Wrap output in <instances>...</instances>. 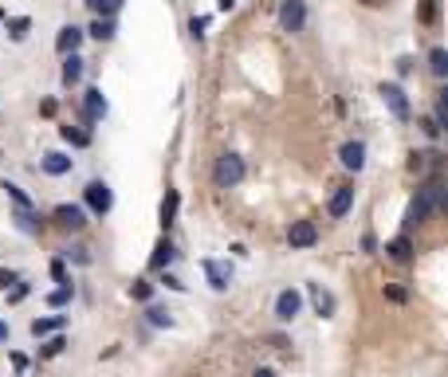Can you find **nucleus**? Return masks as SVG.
Instances as JSON below:
<instances>
[{"instance_id": "obj_1", "label": "nucleus", "mask_w": 448, "mask_h": 377, "mask_svg": "<svg viewBox=\"0 0 448 377\" xmlns=\"http://www.w3.org/2000/svg\"><path fill=\"white\" fill-rule=\"evenodd\" d=\"M440 205H444V181H428V185L421 188L417 197H413V205H409V212H405V228L421 224V220H425L428 212H437Z\"/></svg>"}, {"instance_id": "obj_2", "label": "nucleus", "mask_w": 448, "mask_h": 377, "mask_svg": "<svg viewBox=\"0 0 448 377\" xmlns=\"http://www.w3.org/2000/svg\"><path fill=\"white\" fill-rule=\"evenodd\" d=\"M244 158L240 153H220L217 158V169H212V181H217L220 188H236L240 181H244Z\"/></svg>"}, {"instance_id": "obj_3", "label": "nucleus", "mask_w": 448, "mask_h": 377, "mask_svg": "<svg viewBox=\"0 0 448 377\" xmlns=\"http://www.w3.org/2000/svg\"><path fill=\"white\" fill-rule=\"evenodd\" d=\"M83 200H87V209L95 212V217H107V212L114 209V193H110L107 181H90V185L83 188Z\"/></svg>"}, {"instance_id": "obj_4", "label": "nucleus", "mask_w": 448, "mask_h": 377, "mask_svg": "<svg viewBox=\"0 0 448 377\" xmlns=\"http://www.w3.org/2000/svg\"><path fill=\"white\" fill-rule=\"evenodd\" d=\"M279 28L283 32L307 28V4H303V0H279Z\"/></svg>"}, {"instance_id": "obj_5", "label": "nucleus", "mask_w": 448, "mask_h": 377, "mask_svg": "<svg viewBox=\"0 0 448 377\" xmlns=\"http://www.w3.org/2000/svg\"><path fill=\"white\" fill-rule=\"evenodd\" d=\"M381 102L389 107V114L398 122H405L409 114H413V107H409V99H405V90L398 87V83H381Z\"/></svg>"}, {"instance_id": "obj_6", "label": "nucleus", "mask_w": 448, "mask_h": 377, "mask_svg": "<svg viewBox=\"0 0 448 377\" xmlns=\"http://www.w3.org/2000/svg\"><path fill=\"white\" fill-rule=\"evenodd\" d=\"M201 268H205V279H209L212 291H229L232 287V263L229 259H205Z\"/></svg>"}, {"instance_id": "obj_7", "label": "nucleus", "mask_w": 448, "mask_h": 377, "mask_svg": "<svg viewBox=\"0 0 448 377\" xmlns=\"http://www.w3.org/2000/svg\"><path fill=\"white\" fill-rule=\"evenodd\" d=\"M287 244L291 248H315L319 244V228H315V220H295L287 228Z\"/></svg>"}, {"instance_id": "obj_8", "label": "nucleus", "mask_w": 448, "mask_h": 377, "mask_svg": "<svg viewBox=\"0 0 448 377\" xmlns=\"http://www.w3.org/2000/svg\"><path fill=\"white\" fill-rule=\"evenodd\" d=\"M299 310H303V295H299L295 287H287V291H279L276 295V318L279 322H291Z\"/></svg>"}, {"instance_id": "obj_9", "label": "nucleus", "mask_w": 448, "mask_h": 377, "mask_svg": "<svg viewBox=\"0 0 448 377\" xmlns=\"http://www.w3.org/2000/svg\"><path fill=\"white\" fill-rule=\"evenodd\" d=\"M51 217H55V224L67 228V232H79L83 224H87V209H83V205H60Z\"/></svg>"}, {"instance_id": "obj_10", "label": "nucleus", "mask_w": 448, "mask_h": 377, "mask_svg": "<svg viewBox=\"0 0 448 377\" xmlns=\"http://www.w3.org/2000/svg\"><path fill=\"white\" fill-rule=\"evenodd\" d=\"M107 110H110V102H107V95H102L99 87H90L87 95H83V118H87V122L107 118Z\"/></svg>"}, {"instance_id": "obj_11", "label": "nucleus", "mask_w": 448, "mask_h": 377, "mask_svg": "<svg viewBox=\"0 0 448 377\" xmlns=\"http://www.w3.org/2000/svg\"><path fill=\"white\" fill-rule=\"evenodd\" d=\"M350 209H354V185H339V188H334V197L327 200V212L334 220H342Z\"/></svg>"}, {"instance_id": "obj_12", "label": "nucleus", "mask_w": 448, "mask_h": 377, "mask_svg": "<svg viewBox=\"0 0 448 377\" xmlns=\"http://www.w3.org/2000/svg\"><path fill=\"white\" fill-rule=\"evenodd\" d=\"M71 165H75V161H71L67 153H60V149H51V153L40 158V169L48 173V177H63V173H71Z\"/></svg>"}, {"instance_id": "obj_13", "label": "nucleus", "mask_w": 448, "mask_h": 377, "mask_svg": "<svg viewBox=\"0 0 448 377\" xmlns=\"http://www.w3.org/2000/svg\"><path fill=\"white\" fill-rule=\"evenodd\" d=\"M83 36H87V32H83V28H75V24L60 28V36H55V51H60V55H71V51H79Z\"/></svg>"}, {"instance_id": "obj_14", "label": "nucleus", "mask_w": 448, "mask_h": 377, "mask_svg": "<svg viewBox=\"0 0 448 377\" xmlns=\"http://www.w3.org/2000/svg\"><path fill=\"white\" fill-rule=\"evenodd\" d=\"M339 158H342V165H346V169L358 173V169H366V146H362V142H346V146L339 149Z\"/></svg>"}, {"instance_id": "obj_15", "label": "nucleus", "mask_w": 448, "mask_h": 377, "mask_svg": "<svg viewBox=\"0 0 448 377\" xmlns=\"http://www.w3.org/2000/svg\"><path fill=\"white\" fill-rule=\"evenodd\" d=\"M173 259H177V248H173L165 236H161V240H158V248H154V256H149V268H154V271H165Z\"/></svg>"}, {"instance_id": "obj_16", "label": "nucleus", "mask_w": 448, "mask_h": 377, "mask_svg": "<svg viewBox=\"0 0 448 377\" xmlns=\"http://www.w3.org/2000/svg\"><path fill=\"white\" fill-rule=\"evenodd\" d=\"M386 252H389V259H398V263H409V259H413V240H409V232H401L398 240H389Z\"/></svg>"}, {"instance_id": "obj_17", "label": "nucleus", "mask_w": 448, "mask_h": 377, "mask_svg": "<svg viewBox=\"0 0 448 377\" xmlns=\"http://www.w3.org/2000/svg\"><path fill=\"white\" fill-rule=\"evenodd\" d=\"M307 295H311V303H315V310H319L323 318H330V315H334V295H330V291H323L319 283H311V287H307Z\"/></svg>"}, {"instance_id": "obj_18", "label": "nucleus", "mask_w": 448, "mask_h": 377, "mask_svg": "<svg viewBox=\"0 0 448 377\" xmlns=\"http://www.w3.org/2000/svg\"><path fill=\"white\" fill-rule=\"evenodd\" d=\"M177 205H181V193L177 188H170V193H165V197H161V228H170L173 220H177Z\"/></svg>"}, {"instance_id": "obj_19", "label": "nucleus", "mask_w": 448, "mask_h": 377, "mask_svg": "<svg viewBox=\"0 0 448 377\" xmlns=\"http://www.w3.org/2000/svg\"><path fill=\"white\" fill-rule=\"evenodd\" d=\"M63 327H67V318H63V315L36 318V322H32V334H36V338H48V334H55V330H63Z\"/></svg>"}, {"instance_id": "obj_20", "label": "nucleus", "mask_w": 448, "mask_h": 377, "mask_svg": "<svg viewBox=\"0 0 448 377\" xmlns=\"http://www.w3.org/2000/svg\"><path fill=\"white\" fill-rule=\"evenodd\" d=\"M79 79H83V55H79V51H71L67 60H63V83L75 87Z\"/></svg>"}, {"instance_id": "obj_21", "label": "nucleus", "mask_w": 448, "mask_h": 377, "mask_svg": "<svg viewBox=\"0 0 448 377\" xmlns=\"http://www.w3.org/2000/svg\"><path fill=\"white\" fill-rule=\"evenodd\" d=\"M146 318H149V327H173V310L158 307V303H146Z\"/></svg>"}, {"instance_id": "obj_22", "label": "nucleus", "mask_w": 448, "mask_h": 377, "mask_svg": "<svg viewBox=\"0 0 448 377\" xmlns=\"http://www.w3.org/2000/svg\"><path fill=\"white\" fill-rule=\"evenodd\" d=\"M87 8L95 12V16H102V20H114V16L122 12V0H90Z\"/></svg>"}, {"instance_id": "obj_23", "label": "nucleus", "mask_w": 448, "mask_h": 377, "mask_svg": "<svg viewBox=\"0 0 448 377\" xmlns=\"http://www.w3.org/2000/svg\"><path fill=\"white\" fill-rule=\"evenodd\" d=\"M16 228H20L24 236H36V232H40V217L32 209H16Z\"/></svg>"}, {"instance_id": "obj_24", "label": "nucleus", "mask_w": 448, "mask_h": 377, "mask_svg": "<svg viewBox=\"0 0 448 377\" xmlns=\"http://www.w3.org/2000/svg\"><path fill=\"white\" fill-rule=\"evenodd\" d=\"M90 36H95L99 43H107V40H114V36H118V24H114V20H102V16H99V20L90 24Z\"/></svg>"}, {"instance_id": "obj_25", "label": "nucleus", "mask_w": 448, "mask_h": 377, "mask_svg": "<svg viewBox=\"0 0 448 377\" xmlns=\"http://www.w3.org/2000/svg\"><path fill=\"white\" fill-rule=\"evenodd\" d=\"M428 71H433L437 79H444V75H448V51L444 48H433V51H428Z\"/></svg>"}, {"instance_id": "obj_26", "label": "nucleus", "mask_w": 448, "mask_h": 377, "mask_svg": "<svg viewBox=\"0 0 448 377\" xmlns=\"http://www.w3.org/2000/svg\"><path fill=\"white\" fill-rule=\"evenodd\" d=\"M0 188H4V193H8V197H12V205H16V209H32V197H28V193H24L20 185H16V181H4V185H0Z\"/></svg>"}, {"instance_id": "obj_27", "label": "nucleus", "mask_w": 448, "mask_h": 377, "mask_svg": "<svg viewBox=\"0 0 448 377\" xmlns=\"http://www.w3.org/2000/svg\"><path fill=\"white\" fill-rule=\"evenodd\" d=\"M130 299H134V303H154V283L134 279V283H130Z\"/></svg>"}, {"instance_id": "obj_28", "label": "nucleus", "mask_w": 448, "mask_h": 377, "mask_svg": "<svg viewBox=\"0 0 448 377\" xmlns=\"http://www.w3.org/2000/svg\"><path fill=\"white\" fill-rule=\"evenodd\" d=\"M28 32H32V20H28V16H12V20H8V36H12L16 43L28 40Z\"/></svg>"}, {"instance_id": "obj_29", "label": "nucleus", "mask_w": 448, "mask_h": 377, "mask_svg": "<svg viewBox=\"0 0 448 377\" xmlns=\"http://www.w3.org/2000/svg\"><path fill=\"white\" fill-rule=\"evenodd\" d=\"M60 134H63V142H71V146H90V134L87 130H79V126H60Z\"/></svg>"}, {"instance_id": "obj_30", "label": "nucleus", "mask_w": 448, "mask_h": 377, "mask_svg": "<svg viewBox=\"0 0 448 377\" xmlns=\"http://www.w3.org/2000/svg\"><path fill=\"white\" fill-rule=\"evenodd\" d=\"M71 295H75V287H71V283H60V287L48 295V307H67Z\"/></svg>"}, {"instance_id": "obj_31", "label": "nucleus", "mask_w": 448, "mask_h": 377, "mask_svg": "<svg viewBox=\"0 0 448 377\" xmlns=\"http://www.w3.org/2000/svg\"><path fill=\"white\" fill-rule=\"evenodd\" d=\"M63 350H67V338H63V334H55V338H48V342H43V350H40V354H43V357H55V354H63Z\"/></svg>"}, {"instance_id": "obj_32", "label": "nucleus", "mask_w": 448, "mask_h": 377, "mask_svg": "<svg viewBox=\"0 0 448 377\" xmlns=\"http://www.w3.org/2000/svg\"><path fill=\"white\" fill-rule=\"evenodd\" d=\"M63 256H67V259H75V263H83V268L90 263V252L83 248V244H67V248H63Z\"/></svg>"}, {"instance_id": "obj_33", "label": "nucleus", "mask_w": 448, "mask_h": 377, "mask_svg": "<svg viewBox=\"0 0 448 377\" xmlns=\"http://www.w3.org/2000/svg\"><path fill=\"white\" fill-rule=\"evenodd\" d=\"M417 16H421V24H433V20H437V0H421Z\"/></svg>"}, {"instance_id": "obj_34", "label": "nucleus", "mask_w": 448, "mask_h": 377, "mask_svg": "<svg viewBox=\"0 0 448 377\" xmlns=\"http://www.w3.org/2000/svg\"><path fill=\"white\" fill-rule=\"evenodd\" d=\"M28 283H20V279H16V283H12V287H8V303H24V299H28Z\"/></svg>"}, {"instance_id": "obj_35", "label": "nucleus", "mask_w": 448, "mask_h": 377, "mask_svg": "<svg viewBox=\"0 0 448 377\" xmlns=\"http://www.w3.org/2000/svg\"><path fill=\"white\" fill-rule=\"evenodd\" d=\"M51 279H55V283H71L67 263H63V259H51Z\"/></svg>"}, {"instance_id": "obj_36", "label": "nucleus", "mask_w": 448, "mask_h": 377, "mask_svg": "<svg viewBox=\"0 0 448 377\" xmlns=\"http://www.w3.org/2000/svg\"><path fill=\"white\" fill-rule=\"evenodd\" d=\"M205 28H209V16H193V20H189L193 40H201V36H205Z\"/></svg>"}, {"instance_id": "obj_37", "label": "nucleus", "mask_w": 448, "mask_h": 377, "mask_svg": "<svg viewBox=\"0 0 448 377\" xmlns=\"http://www.w3.org/2000/svg\"><path fill=\"white\" fill-rule=\"evenodd\" d=\"M16 279H20V275H16V271H8V268H0V291H8L12 283H16Z\"/></svg>"}, {"instance_id": "obj_38", "label": "nucleus", "mask_w": 448, "mask_h": 377, "mask_svg": "<svg viewBox=\"0 0 448 377\" xmlns=\"http://www.w3.org/2000/svg\"><path fill=\"white\" fill-rule=\"evenodd\" d=\"M386 299H389V303H405L409 291H405V287H386Z\"/></svg>"}, {"instance_id": "obj_39", "label": "nucleus", "mask_w": 448, "mask_h": 377, "mask_svg": "<svg viewBox=\"0 0 448 377\" xmlns=\"http://www.w3.org/2000/svg\"><path fill=\"white\" fill-rule=\"evenodd\" d=\"M161 283H165V287H170V291H185V283H181L177 275H170V271H165V275H161Z\"/></svg>"}, {"instance_id": "obj_40", "label": "nucleus", "mask_w": 448, "mask_h": 377, "mask_svg": "<svg viewBox=\"0 0 448 377\" xmlns=\"http://www.w3.org/2000/svg\"><path fill=\"white\" fill-rule=\"evenodd\" d=\"M374 248H378V240H374V236L366 232V236H362V252H374Z\"/></svg>"}, {"instance_id": "obj_41", "label": "nucleus", "mask_w": 448, "mask_h": 377, "mask_svg": "<svg viewBox=\"0 0 448 377\" xmlns=\"http://www.w3.org/2000/svg\"><path fill=\"white\" fill-rule=\"evenodd\" d=\"M217 8L220 12H232V8H236V0H217Z\"/></svg>"}, {"instance_id": "obj_42", "label": "nucleus", "mask_w": 448, "mask_h": 377, "mask_svg": "<svg viewBox=\"0 0 448 377\" xmlns=\"http://www.w3.org/2000/svg\"><path fill=\"white\" fill-rule=\"evenodd\" d=\"M0 342H8V322L0 318Z\"/></svg>"}, {"instance_id": "obj_43", "label": "nucleus", "mask_w": 448, "mask_h": 377, "mask_svg": "<svg viewBox=\"0 0 448 377\" xmlns=\"http://www.w3.org/2000/svg\"><path fill=\"white\" fill-rule=\"evenodd\" d=\"M252 377H276V369H268V366H264V369H256Z\"/></svg>"}]
</instances>
